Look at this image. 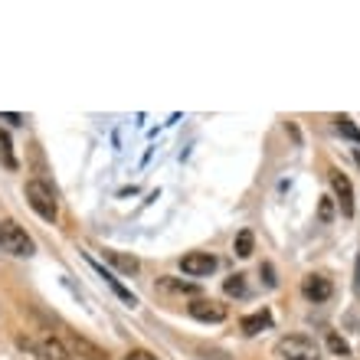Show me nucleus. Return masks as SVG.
<instances>
[{
    "mask_svg": "<svg viewBox=\"0 0 360 360\" xmlns=\"http://www.w3.org/2000/svg\"><path fill=\"white\" fill-rule=\"evenodd\" d=\"M0 161L7 171H17V154H13V144H10V134L0 131Z\"/></svg>",
    "mask_w": 360,
    "mask_h": 360,
    "instance_id": "12",
    "label": "nucleus"
},
{
    "mask_svg": "<svg viewBox=\"0 0 360 360\" xmlns=\"http://www.w3.org/2000/svg\"><path fill=\"white\" fill-rule=\"evenodd\" d=\"M27 200H30V207L37 210V213L46 219V223H53V219L59 217L56 193H53V190H49L43 180H27Z\"/></svg>",
    "mask_w": 360,
    "mask_h": 360,
    "instance_id": "2",
    "label": "nucleus"
},
{
    "mask_svg": "<svg viewBox=\"0 0 360 360\" xmlns=\"http://www.w3.org/2000/svg\"><path fill=\"white\" fill-rule=\"evenodd\" d=\"M252 243H256V239H252V233H249V229H243V233L236 236V246H233V249H236V256L239 259L252 256Z\"/></svg>",
    "mask_w": 360,
    "mask_h": 360,
    "instance_id": "15",
    "label": "nucleus"
},
{
    "mask_svg": "<svg viewBox=\"0 0 360 360\" xmlns=\"http://www.w3.org/2000/svg\"><path fill=\"white\" fill-rule=\"evenodd\" d=\"M331 187H334V197H338L341 213H344V217H354V187H351V180L344 177V174L334 171L331 174Z\"/></svg>",
    "mask_w": 360,
    "mask_h": 360,
    "instance_id": "7",
    "label": "nucleus"
},
{
    "mask_svg": "<svg viewBox=\"0 0 360 360\" xmlns=\"http://www.w3.org/2000/svg\"><path fill=\"white\" fill-rule=\"evenodd\" d=\"M302 295L308 302H328L334 295V285L331 278H324V275H304L302 278Z\"/></svg>",
    "mask_w": 360,
    "mask_h": 360,
    "instance_id": "4",
    "label": "nucleus"
},
{
    "mask_svg": "<svg viewBox=\"0 0 360 360\" xmlns=\"http://www.w3.org/2000/svg\"><path fill=\"white\" fill-rule=\"evenodd\" d=\"M92 266H95V272L102 275L105 282L112 285V292H115V295H118V298H122V302H124V304H131V308H134V304H138V298H134V295H131V292H128V288H124V285H122V282H118V278H115V275H112V272H105V269H102V266H98V262H92Z\"/></svg>",
    "mask_w": 360,
    "mask_h": 360,
    "instance_id": "10",
    "label": "nucleus"
},
{
    "mask_svg": "<svg viewBox=\"0 0 360 360\" xmlns=\"http://www.w3.org/2000/svg\"><path fill=\"white\" fill-rule=\"evenodd\" d=\"M161 288H164V292H187V295H197V285L177 282V278H171V275H164V278H161Z\"/></svg>",
    "mask_w": 360,
    "mask_h": 360,
    "instance_id": "16",
    "label": "nucleus"
},
{
    "mask_svg": "<svg viewBox=\"0 0 360 360\" xmlns=\"http://www.w3.org/2000/svg\"><path fill=\"white\" fill-rule=\"evenodd\" d=\"M354 292L360 295V256H357V269H354Z\"/></svg>",
    "mask_w": 360,
    "mask_h": 360,
    "instance_id": "21",
    "label": "nucleus"
},
{
    "mask_svg": "<svg viewBox=\"0 0 360 360\" xmlns=\"http://www.w3.org/2000/svg\"><path fill=\"white\" fill-rule=\"evenodd\" d=\"M223 292L226 295H246V275H233V278H226V285H223Z\"/></svg>",
    "mask_w": 360,
    "mask_h": 360,
    "instance_id": "18",
    "label": "nucleus"
},
{
    "mask_svg": "<svg viewBox=\"0 0 360 360\" xmlns=\"http://www.w3.org/2000/svg\"><path fill=\"white\" fill-rule=\"evenodd\" d=\"M334 128H338L344 138H351V141L360 144V128L354 124V118H347V115H338V118H334Z\"/></svg>",
    "mask_w": 360,
    "mask_h": 360,
    "instance_id": "14",
    "label": "nucleus"
},
{
    "mask_svg": "<svg viewBox=\"0 0 360 360\" xmlns=\"http://www.w3.org/2000/svg\"><path fill=\"white\" fill-rule=\"evenodd\" d=\"M0 246H4V252H10V256H33V239H30L27 229L20 226V223H13V219L0 223Z\"/></svg>",
    "mask_w": 360,
    "mask_h": 360,
    "instance_id": "3",
    "label": "nucleus"
},
{
    "mask_svg": "<svg viewBox=\"0 0 360 360\" xmlns=\"http://www.w3.org/2000/svg\"><path fill=\"white\" fill-rule=\"evenodd\" d=\"M124 360H158V357H154L151 351H131V354H128V357H124Z\"/></svg>",
    "mask_w": 360,
    "mask_h": 360,
    "instance_id": "20",
    "label": "nucleus"
},
{
    "mask_svg": "<svg viewBox=\"0 0 360 360\" xmlns=\"http://www.w3.org/2000/svg\"><path fill=\"white\" fill-rule=\"evenodd\" d=\"M328 347H331L334 354H341V357H351V344L344 341L341 334H334V331H328Z\"/></svg>",
    "mask_w": 360,
    "mask_h": 360,
    "instance_id": "17",
    "label": "nucleus"
},
{
    "mask_svg": "<svg viewBox=\"0 0 360 360\" xmlns=\"http://www.w3.org/2000/svg\"><path fill=\"white\" fill-rule=\"evenodd\" d=\"M72 347H76L79 354H82V357H89V360H108V354L102 351V347H95L92 341H86V338H72Z\"/></svg>",
    "mask_w": 360,
    "mask_h": 360,
    "instance_id": "11",
    "label": "nucleus"
},
{
    "mask_svg": "<svg viewBox=\"0 0 360 360\" xmlns=\"http://www.w3.org/2000/svg\"><path fill=\"white\" fill-rule=\"evenodd\" d=\"M331 217H334V203L324 197L321 200V223H331Z\"/></svg>",
    "mask_w": 360,
    "mask_h": 360,
    "instance_id": "19",
    "label": "nucleus"
},
{
    "mask_svg": "<svg viewBox=\"0 0 360 360\" xmlns=\"http://www.w3.org/2000/svg\"><path fill=\"white\" fill-rule=\"evenodd\" d=\"M190 314L197 318V321H223L226 318V304H219V302H213V298H197V302L190 304Z\"/></svg>",
    "mask_w": 360,
    "mask_h": 360,
    "instance_id": "6",
    "label": "nucleus"
},
{
    "mask_svg": "<svg viewBox=\"0 0 360 360\" xmlns=\"http://www.w3.org/2000/svg\"><path fill=\"white\" fill-rule=\"evenodd\" d=\"M105 259H108V262H115L118 269H124V272H138V269H141V262H138L134 256H122V252H115V249H108V252H105Z\"/></svg>",
    "mask_w": 360,
    "mask_h": 360,
    "instance_id": "13",
    "label": "nucleus"
},
{
    "mask_svg": "<svg viewBox=\"0 0 360 360\" xmlns=\"http://www.w3.org/2000/svg\"><path fill=\"white\" fill-rule=\"evenodd\" d=\"M180 269L187 275H193V278H200V275L217 272V256H210V252H187L180 259Z\"/></svg>",
    "mask_w": 360,
    "mask_h": 360,
    "instance_id": "5",
    "label": "nucleus"
},
{
    "mask_svg": "<svg viewBox=\"0 0 360 360\" xmlns=\"http://www.w3.org/2000/svg\"><path fill=\"white\" fill-rule=\"evenodd\" d=\"M269 324H272V314L262 308V311H256V314H246V318L239 321V328H243V334H249V338H252V334L266 331Z\"/></svg>",
    "mask_w": 360,
    "mask_h": 360,
    "instance_id": "9",
    "label": "nucleus"
},
{
    "mask_svg": "<svg viewBox=\"0 0 360 360\" xmlns=\"http://www.w3.org/2000/svg\"><path fill=\"white\" fill-rule=\"evenodd\" d=\"M354 161H357V164H360V151H357V154H354Z\"/></svg>",
    "mask_w": 360,
    "mask_h": 360,
    "instance_id": "22",
    "label": "nucleus"
},
{
    "mask_svg": "<svg viewBox=\"0 0 360 360\" xmlns=\"http://www.w3.org/2000/svg\"><path fill=\"white\" fill-rule=\"evenodd\" d=\"M37 351H39V357L43 360H72V354H69L56 338H43V341L37 344Z\"/></svg>",
    "mask_w": 360,
    "mask_h": 360,
    "instance_id": "8",
    "label": "nucleus"
},
{
    "mask_svg": "<svg viewBox=\"0 0 360 360\" xmlns=\"http://www.w3.org/2000/svg\"><path fill=\"white\" fill-rule=\"evenodd\" d=\"M275 354L282 360H321V351H318V344L311 338H304V334H288L282 341L275 344Z\"/></svg>",
    "mask_w": 360,
    "mask_h": 360,
    "instance_id": "1",
    "label": "nucleus"
}]
</instances>
